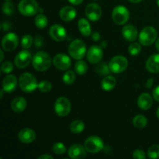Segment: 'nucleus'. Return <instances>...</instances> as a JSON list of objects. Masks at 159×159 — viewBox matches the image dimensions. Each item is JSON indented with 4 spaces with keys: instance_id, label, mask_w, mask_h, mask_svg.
Segmentation results:
<instances>
[{
    "instance_id": "f257e3e1",
    "label": "nucleus",
    "mask_w": 159,
    "mask_h": 159,
    "mask_svg": "<svg viewBox=\"0 0 159 159\" xmlns=\"http://www.w3.org/2000/svg\"><path fill=\"white\" fill-rule=\"evenodd\" d=\"M32 64L35 70L44 71L49 69L51 65V57L45 51H38L33 57Z\"/></svg>"
},
{
    "instance_id": "f03ea898",
    "label": "nucleus",
    "mask_w": 159,
    "mask_h": 159,
    "mask_svg": "<svg viewBox=\"0 0 159 159\" xmlns=\"http://www.w3.org/2000/svg\"><path fill=\"white\" fill-rule=\"evenodd\" d=\"M19 85L21 90L24 93H33L38 88L37 79L31 73L26 72L22 74L19 78Z\"/></svg>"
},
{
    "instance_id": "7ed1b4c3",
    "label": "nucleus",
    "mask_w": 159,
    "mask_h": 159,
    "mask_svg": "<svg viewBox=\"0 0 159 159\" xmlns=\"http://www.w3.org/2000/svg\"><path fill=\"white\" fill-rule=\"evenodd\" d=\"M69 55L75 60H81L86 54V46L83 40L76 39L71 42L68 48Z\"/></svg>"
},
{
    "instance_id": "20e7f679",
    "label": "nucleus",
    "mask_w": 159,
    "mask_h": 159,
    "mask_svg": "<svg viewBox=\"0 0 159 159\" xmlns=\"http://www.w3.org/2000/svg\"><path fill=\"white\" fill-rule=\"evenodd\" d=\"M20 13L25 16H33L39 12L38 3L35 0H21L18 5Z\"/></svg>"
},
{
    "instance_id": "39448f33",
    "label": "nucleus",
    "mask_w": 159,
    "mask_h": 159,
    "mask_svg": "<svg viewBox=\"0 0 159 159\" xmlns=\"http://www.w3.org/2000/svg\"><path fill=\"white\" fill-rule=\"evenodd\" d=\"M158 33L152 26H146L139 34V41L143 46H150L156 41Z\"/></svg>"
},
{
    "instance_id": "423d86ee",
    "label": "nucleus",
    "mask_w": 159,
    "mask_h": 159,
    "mask_svg": "<svg viewBox=\"0 0 159 159\" xmlns=\"http://www.w3.org/2000/svg\"><path fill=\"white\" fill-rule=\"evenodd\" d=\"M54 112L60 117H65L71 112V106L70 100L66 97L61 96L54 102Z\"/></svg>"
},
{
    "instance_id": "0eeeda50",
    "label": "nucleus",
    "mask_w": 159,
    "mask_h": 159,
    "mask_svg": "<svg viewBox=\"0 0 159 159\" xmlns=\"http://www.w3.org/2000/svg\"><path fill=\"white\" fill-rule=\"evenodd\" d=\"M130 12L124 6H118L113 9L112 12V19L117 25H124L129 20Z\"/></svg>"
},
{
    "instance_id": "6e6552de",
    "label": "nucleus",
    "mask_w": 159,
    "mask_h": 159,
    "mask_svg": "<svg viewBox=\"0 0 159 159\" xmlns=\"http://www.w3.org/2000/svg\"><path fill=\"white\" fill-rule=\"evenodd\" d=\"M84 146L88 152L96 154L104 148V143L99 137L91 136L85 140Z\"/></svg>"
},
{
    "instance_id": "1a4fd4ad",
    "label": "nucleus",
    "mask_w": 159,
    "mask_h": 159,
    "mask_svg": "<svg viewBox=\"0 0 159 159\" xmlns=\"http://www.w3.org/2000/svg\"><path fill=\"white\" fill-rule=\"evenodd\" d=\"M128 65V61L125 57L121 55L115 56L110 60L109 63V67L111 72L114 74H120L125 71Z\"/></svg>"
},
{
    "instance_id": "9d476101",
    "label": "nucleus",
    "mask_w": 159,
    "mask_h": 159,
    "mask_svg": "<svg viewBox=\"0 0 159 159\" xmlns=\"http://www.w3.org/2000/svg\"><path fill=\"white\" fill-rule=\"evenodd\" d=\"M19 44V37L15 33L6 34L2 40V48L7 52H11L17 48Z\"/></svg>"
},
{
    "instance_id": "9b49d317",
    "label": "nucleus",
    "mask_w": 159,
    "mask_h": 159,
    "mask_svg": "<svg viewBox=\"0 0 159 159\" xmlns=\"http://www.w3.org/2000/svg\"><path fill=\"white\" fill-rule=\"evenodd\" d=\"M32 61L33 57L31 55L30 52L26 49H25L16 54L15 60H14V63H15V65L17 68L23 69V68H26L31 63Z\"/></svg>"
},
{
    "instance_id": "f8f14e48",
    "label": "nucleus",
    "mask_w": 159,
    "mask_h": 159,
    "mask_svg": "<svg viewBox=\"0 0 159 159\" xmlns=\"http://www.w3.org/2000/svg\"><path fill=\"white\" fill-rule=\"evenodd\" d=\"M53 65L56 68L61 71H67L71 66V60L65 54H57L52 60Z\"/></svg>"
},
{
    "instance_id": "ddd939ff",
    "label": "nucleus",
    "mask_w": 159,
    "mask_h": 159,
    "mask_svg": "<svg viewBox=\"0 0 159 159\" xmlns=\"http://www.w3.org/2000/svg\"><path fill=\"white\" fill-rule=\"evenodd\" d=\"M103 57V51L102 48L98 45H93L87 51V59L92 64L99 63Z\"/></svg>"
},
{
    "instance_id": "4468645a",
    "label": "nucleus",
    "mask_w": 159,
    "mask_h": 159,
    "mask_svg": "<svg viewBox=\"0 0 159 159\" xmlns=\"http://www.w3.org/2000/svg\"><path fill=\"white\" fill-rule=\"evenodd\" d=\"M85 16L91 21H98L102 16V9L96 3H89L85 7Z\"/></svg>"
},
{
    "instance_id": "2eb2a0df",
    "label": "nucleus",
    "mask_w": 159,
    "mask_h": 159,
    "mask_svg": "<svg viewBox=\"0 0 159 159\" xmlns=\"http://www.w3.org/2000/svg\"><path fill=\"white\" fill-rule=\"evenodd\" d=\"M49 35L51 38L57 42L63 41L67 37V32L65 27L58 24H54L49 30Z\"/></svg>"
},
{
    "instance_id": "dca6fc26",
    "label": "nucleus",
    "mask_w": 159,
    "mask_h": 159,
    "mask_svg": "<svg viewBox=\"0 0 159 159\" xmlns=\"http://www.w3.org/2000/svg\"><path fill=\"white\" fill-rule=\"evenodd\" d=\"M86 149L82 144H75L69 148L68 152V156L72 159H82L86 156Z\"/></svg>"
},
{
    "instance_id": "f3484780",
    "label": "nucleus",
    "mask_w": 159,
    "mask_h": 159,
    "mask_svg": "<svg viewBox=\"0 0 159 159\" xmlns=\"http://www.w3.org/2000/svg\"><path fill=\"white\" fill-rule=\"evenodd\" d=\"M18 84L17 78L14 75H8L2 81V89L4 92L11 93L15 91Z\"/></svg>"
},
{
    "instance_id": "a211bd4d",
    "label": "nucleus",
    "mask_w": 159,
    "mask_h": 159,
    "mask_svg": "<svg viewBox=\"0 0 159 159\" xmlns=\"http://www.w3.org/2000/svg\"><path fill=\"white\" fill-rule=\"evenodd\" d=\"M18 138L22 143L24 144H30L34 142L36 139V133L32 129L25 127L22 129L18 134Z\"/></svg>"
},
{
    "instance_id": "6ab92c4d",
    "label": "nucleus",
    "mask_w": 159,
    "mask_h": 159,
    "mask_svg": "<svg viewBox=\"0 0 159 159\" xmlns=\"http://www.w3.org/2000/svg\"><path fill=\"white\" fill-rule=\"evenodd\" d=\"M138 106L141 110H148L153 104V99L148 93H142L138 99Z\"/></svg>"
},
{
    "instance_id": "aec40b11",
    "label": "nucleus",
    "mask_w": 159,
    "mask_h": 159,
    "mask_svg": "<svg viewBox=\"0 0 159 159\" xmlns=\"http://www.w3.org/2000/svg\"><path fill=\"white\" fill-rule=\"evenodd\" d=\"M122 35L127 41L133 42L138 37V30L131 24L126 25L122 29Z\"/></svg>"
},
{
    "instance_id": "412c9836",
    "label": "nucleus",
    "mask_w": 159,
    "mask_h": 159,
    "mask_svg": "<svg viewBox=\"0 0 159 159\" xmlns=\"http://www.w3.org/2000/svg\"><path fill=\"white\" fill-rule=\"evenodd\" d=\"M76 15H77V12H76L75 9L73 8L72 6H69L63 7L59 12L60 18L65 22H69L73 20L76 17Z\"/></svg>"
},
{
    "instance_id": "4be33fe9",
    "label": "nucleus",
    "mask_w": 159,
    "mask_h": 159,
    "mask_svg": "<svg viewBox=\"0 0 159 159\" xmlns=\"http://www.w3.org/2000/svg\"><path fill=\"white\" fill-rule=\"evenodd\" d=\"M146 68L151 73L159 72V54H153L146 61Z\"/></svg>"
},
{
    "instance_id": "5701e85b",
    "label": "nucleus",
    "mask_w": 159,
    "mask_h": 159,
    "mask_svg": "<svg viewBox=\"0 0 159 159\" xmlns=\"http://www.w3.org/2000/svg\"><path fill=\"white\" fill-rule=\"evenodd\" d=\"M26 108V100L23 96L16 97L11 102V109L15 113H22Z\"/></svg>"
},
{
    "instance_id": "b1692460",
    "label": "nucleus",
    "mask_w": 159,
    "mask_h": 159,
    "mask_svg": "<svg viewBox=\"0 0 159 159\" xmlns=\"http://www.w3.org/2000/svg\"><path fill=\"white\" fill-rule=\"evenodd\" d=\"M78 26H79V30L80 33L84 37H89L92 34L91 25H90L89 22L86 19H80L79 20V23H78Z\"/></svg>"
},
{
    "instance_id": "393cba45",
    "label": "nucleus",
    "mask_w": 159,
    "mask_h": 159,
    "mask_svg": "<svg viewBox=\"0 0 159 159\" xmlns=\"http://www.w3.org/2000/svg\"><path fill=\"white\" fill-rule=\"evenodd\" d=\"M116 84V80L113 76L107 75L101 82V85L104 91L110 92L115 88Z\"/></svg>"
},
{
    "instance_id": "a878e982",
    "label": "nucleus",
    "mask_w": 159,
    "mask_h": 159,
    "mask_svg": "<svg viewBox=\"0 0 159 159\" xmlns=\"http://www.w3.org/2000/svg\"><path fill=\"white\" fill-rule=\"evenodd\" d=\"M69 128L73 134H80L85 129V124L82 120H75L71 123Z\"/></svg>"
},
{
    "instance_id": "bb28decb",
    "label": "nucleus",
    "mask_w": 159,
    "mask_h": 159,
    "mask_svg": "<svg viewBox=\"0 0 159 159\" xmlns=\"http://www.w3.org/2000/svg\"><path fill=\"white\" fill-rule=\"evenodd\" d=\"M75 71L79 75H83L88 71V65L86 62L81 60H78V61L75 64Z\"/></svg>"
},
{
    "instance_id": "cd10ccee",
    "label": "nucleus",
    "mask_w": 159,
    "mask_h": 159,
    "mask_svg": "<svg viewBox=\"0 0 159 159\" xmlns=\"http://www.w3.org/2000/svg\"><path fill=\"white\" fill-rule=\"evenodd\" d=\"M148 124V120L143 115H137L133 119V124L135 127L138 129H142L146 127Z\"/></svg>"
},
{
    "instance_id": "c85d7f7f",
    "label": "nucleus",
    "mask_w": 159,
    "mask_h": 159,
    "mask_svg": "<svg viewBox=\"0 0 159 159\" xmlns=\"http://www.w3.org/2000/svg\"><path fill=\"white\" fill-rule=\"evenodd\" d=\"M34 23H35L36 26L39 29H44L48 24V20L46 16L43 14H39L35 17L34 20Z\"/></svg>"
},
{
    "instance_id": "c756f323",
    "label": "nucleus",
    "mask_w": 159,
    "mask_h": 159,
    "mask_svg": "<svg viewBox=\"0 0 159 159\" xmlns=\"http://www.w3.org/2000/svg\"><path fill=\"white\" fill-rule=\"evenodd\" d=\"M75 74L74 71H71V70L66 71V72H65V74L62 76V80H63L64 83L68 85L73 84V82L75 81Z\"/></svg>"
},
{
    "instance_id": "7c9ffc66",
    "label": "nucleus",
    "mask_w": 159,
    "mask_h": 159,
    "mask_svg": "<svg viewBox=\"0 0 159 159\" xmlns=\"http://www.w3.org/2000/svg\"><path fill=\"white\" fill-rule=\"evenodd\" d=\"M96 71L99 75H109L111 71L109 67L106 63H100L96 67Z\"/></svg>"
},
{
    "instance_id": "2f4dec72",
    "label": "nucleus",
    "mask_w": 159,
    "mask_h": 159,
    "mask_svg": "<svg viewBox=\"0 0 159 159\" xmlns=\"http://www.w3.org/2000/svg\"><path fill=\"white\" fill-rule=\"evenodd\" d=\"M2 9L3 13L10 16L15 11V6H14L13 3L11 2L10 1H5V2L2 4Z\"/></svg>"
},
{
    "instance_id": "473e14b6",
    "label": "nucleus",
    "mask_w": 159,
    "mask_h": 159,
    "mask_svg": "<svg viewBox=\"0 0 159 159\" xmlns=\"http://www.w3.org/2000/svg\"><path fill=\"white\" fill-rule=\"evenodd\" d=\"M141 51V46L139 43L134 42V43H130V46H129L128 48L129 54L132 56L138 55Z\"/></svg>"
},
{
    "instance_id": "72a5a7b5",
    "label": "nucleus",
    "mask_w": 159,
    "mask_h": 159,
    "mask_svg": "<svg viewBox=\"0 0 159 159\" xmlns=\"http://www.w3.org/2000/svg\"><path fill=\"white\" fill-rule=\"evenodd\" d=\"M148 157L152 159L159 158V145L154 144L148 150Z\"/></svg>"
},
{
    "instance_id": "f704fd0d",
    "label": "nucleus",
    "mask_w": 159,
    "mask_h": 159,
    "mask_svg": "<svg viewBox=\"0 0 159 159\" xmlns=\"http://www.w3.org/2000/svg\"><path fill=\"white\" fill-rule=\"evenodd\" d=\"M52 150L54 154L61 155H64V154L66 152L67 149L65 144H62V143L61 142H57L55 143V144H54V145H53L52 147Z\"/></svg>"
},
{
    "instance_id": "c9c22d12",
    "label": "nucleus",
    "mask_w": 159,
    "mask_h": 159,
    "mask_svg": "<svg viewBox=\"0 0 159 159\" xmlns=\"http://www.w3.org/2000/svg\"><path fill=\"white\" fill-rule=\"evenodd\" d=\"M52 89V85L48 81H41L40 83L38 84V89L40 90L41 93H49Z\"/></svg>"
},
{
    "instance_id": "e433bc0d",
    "label": "nucleus",
    "mask_w": 159,
    "mask_h": 159,
    "mask_svg": "<svg viewBox=\"0 0 159 159\" xmlns=\"http://www.w3.org/2000/svg\"><path fill=\"white\" fill-rule=\"evenodd\" d=\"M33 42H34V40H33L32 36L30 35V34H26L23 37L21 40V44L23 48L24 49H28L31 47V45L33 44Z\"/></svg>"
},
{
    "instance_id": "4c0bfd02",
    "label": "nucleus",
    "mask_w": 159,
    "mask_h": 159,
    "mask_svg": "<svg viewBox=\"0 0 159 159\" xmlns=\"http://www.w3.org/2000/svg\"><path fill=\"white\" fill-rule=\"evenodd\" d=\"M13 70V65L10 61H5L1 65V71L4 74H9Z\"/></svg>"
},
{
    "instance_id": "58836bf2",
    "label": "nucleus",
    "mask_w": 159,
    "mask_h": 159,
    "mask_svg": "<svg viewBox=\"0 0 159 159\" xmlns=\"http://www.w3.org/2000/svg\"><path fill=\"white\" fill-rule=\"evenodd\" d=\"M133 158L134 159H145L146 155L144 153V151L140 150V149H137L133 153Z\"/></svg>"
},
{
    "instance_id": "ea45409f",
    "label": "nucleus",
    "mask_w": 159,
    "mask_h": 159,
    "mask_svg": "<svg viewBox=\"0 0 159 159\" xmlns=\"http://www.w3.org/2000/svg\"><path fill=\"white\" fill-rule=\"evenodd\" d=\"M34 44L37 47V48H40L43 46V39L40 37V36H37L35 37V40H34Z\"/></svg>"
},
{
    "instance_id": "a19ab883",
    "label": "nucleus",
    "mask_w": 159,
    "mask_h": 159,
    "mask_svg": "<svg viewBox=\"0 0 159 159\" xmlns=\"http://www.w3.org/2000/svg\"><path fill=\"white\" fill-rule=\"evenodd\" d=\"M10 28H11V24L9 22L3 21L2 23V30L4 31L9 30Z\"/></svg>"
},
{
    "instance_id": "79ce46f5",
    "label": "nucleus",
    "mask_w": 159,
    "mask_h": 159,
    "mask_svg": "<svg viewBox=\"0 0 159 159\" xmlns=\"http://www.w3.org/2000/svg\"><path fill=\"white\" fill-rule=\"evenodd\" d=\"M152 95H153L154 99L156 101H158V102H159V85H158V86L153 90Z\"/></svg>"
},
{
    "instance_id": "37998d69",
    "label": "nucleus",
    "mask_w": 159,
    "mask_h": 159,
    "mask_svg": "<svg viewBox=\"0 0 159 159\" xmlns=\"http://www.w3.org/2000/svg\"><path fill=\"white\" fill-rule=\"evenodd\" d=\"M92 39H93L94 41H98V40L100 39V34L98 32H94L91 34Z\"/></svg>"
},
{
    "instance_id": "c03bdc74",
    "label": "nucleus",
    "mask_w": 159,
    "mask_h": 159,
    "mask_svg": "<svg viewBox=\"0 0 159 159\" xmlns=\"http://www.w3.org/2000/svg\"><path fill=\"white\" fill-rule=\"evenodd\" d=\"M71 4L75 5V6H78V5H80L81 3H82L83 0H68Z\"/></svg>"
},
{
    "instance_id": "a18cd8bd",
    "label": "nucleus",
    "mask_w": 159,
    "mask_h": 159,
    "mask_svg": "<svg viewBox=\"0 0 159 159\" xmlns=\"http://www.w3.org/2000/svg\"><path fill=\"white\" fill-rule=\"evenodd\" d=\"M153 83H154V79H149L147 81V82H146V87H147L148 89H150L151 87L152 86V85H153Z\"/></svg>"
},
{
    "instance_id": "49530a36",
    "label": "nucleus",
    "mask_w": 159,
    "mask_h": 159,
    "mask_svg": "<svg viewBox=\"0 0 159 159\" xmlns=\"http://www.w3.org/2000/svg\"><path fill=\"white\" fill-rule=\"evenodd\" d=\"M53 158H54V157L51 156V155H47V154H45V155H42L38 157V159H53Z\"/></svg>"
},
{
    "instance_id": "de8ad7c7",
    "label": "nucleus",
    "mask_w": 159,
    "mask_h": 159,
    "mask_svg": "<svg viewBox=\"0 0 159 159\" xmlns=\"http://www.w3.org/2000/svg\"><path fill=\"white\" fill-rule=\"evenodd\" d=\"M107 43L106 41H102V43H101V44H100V47H101V48H107Z\"/></svg>"
},
{
    "instance_id": "09e8293b",
    "label": "nucleus",
    "mask_w": 159,
    "mask_h": 159,
    "mask_svg": "<svg viewBox=\"0 0 159 159\" xmlns=\"http://www.w3.org/2000/svg\"><path fill=\"white\" fill-rule=\"evenodd\" d=\"M155 47H156V49L159 51V38L157 39L155 41Z\"/></svg>"
},
{
    "instance_id": "8fccbe9b",
    "label": "nucleus",
    "mask_w": 159,
    "mask_h": 159,
    "mask_svg": "<svg viewBox=\"0 0 159 159\" xmlns=\"http://www.w3.org/2000/svg\"><path fill=\"white\" fill-rule=\"evenodd\" d=\"M0 54H1V59H0V61H2L3 58H4V53H3L2 50L0 51Z\"/></svg>"
},
{
    "instance_id": "3c124183",
    "label": "nucleus",
    "mask_w": 159,
    "mask_h": 159,
    "mask_svg": "<svg viewBox=\"0 0 159 159\" xmlns=\"http://www.w3.org/2000/svg\"><path fill=\"white\" fill-rule=\"evenodd\" d=\"M127 1L130 2L132 3H138V2H141L142 0H127Z\"/></svg>"
},
{
    "instance_id": "603ef678",
    "label": "nucleus",
    "mask_w": 159,
    "mask_h": 159,
    "mask_svg": "<svg viewBox=\"0 0 159 159\" xmlns=\"http://www.w3.org/2000/svg\"><path fill=\"white\" fill-rule=\"evenodd\" d=\"M3 92H4V90L2 89L1 90V96H0V99H2V97H3Z\"/></svg>"
},
{
    "instance_id": "864d4df0",
    "label": "nucleus",
    "mask_w": 159,
    "mask_h": 159,
    "mask_svg": "<svg viewBox=\"0 0 159 159\" xmlns=\"http://www.w3.org/2000/svg\"><path fill=\"white\" fill-rule=\"evenodd\" d=\"M156 115H157V117L159 119V107L158 108V110H157V112H156Z\"/></svg>"
},
{
    "instance_id": "5fc2aeb1",
    "label": "nucleus",
    "mask_w": 159,
    "mask_h": 159,
    "mask_svg": "<svg viewBox=\"0 0 159 159\" xmlns=\"http://www.w3.org/2000/svg\"><path fill=\"white\" fill-rule=\"evenodd\" d=\"M157 5L159 6V0H157Z\"/></svg>"
},
{
    "instance_id": "6e6d98bb",
    "label": "nucleus",
    "mask_w": 159,
    "mask_h": 159,
    "mask_svg": "<svg viewBox=\"0 0 159 159\" xmlns=\"http://www.w3.org/2000/svg\"><path fill=\"white\" fill-rule=\"evenodd\" d=\"M5 1H10V0H5Z\"/></svg>"
}]
</instances>
